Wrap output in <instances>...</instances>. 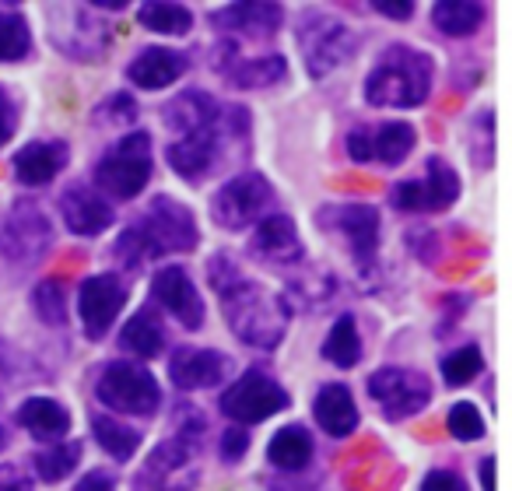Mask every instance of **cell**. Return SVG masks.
<instances>
[{
  "label": "cell",
  "mask_w": 512,
  "mask_h": 491,
  "mask_svg": "<svg viewBox=\"0 0 512 491\" xmlns=\"http://www.w3.org/2000/svg\"><path fill=\"white\" fill-rule=\"evenodd\" d=\"M421 491H467V484L456 474H449V470H432L425 477V484H421Z\"/></svg>",
  "instance_id": "obj_41"
},
{
  "label": "cell",
  "mask_w": 512,
  "mask_h": 491,
  "mask_svg": "<svg viewBox=\"0 0 512 491\" xmlns=\"http://www.w3.org/2000/svg\"><path fill=\"white\" fill-rule=\"evenodd\" d=\"M120 344L127 351H134L137 358H155L158 351L165 348V327H162V320H158V313L141 309L137 316H130L120 334Z\"/></svg>",
  "instance_id": "obj_27"
},
{
  "label": "cell",
  "mask_w": 512,
  "mask_h": 491,
  "mask_svg": "<svg viewBox=\"0 0 512 491\" xmlns=\"http://www.w3.org/2000/svg\"><path fill=\"white\" fill-rule=\"evenodd\" d=\"M288 74V64L278 57V53H271V57H256V60H232V64L225 67V78L232 81L235 88H271L278 85L281 78Z\"/></svg>",
  "instance_id": "obj_28"
},
{
  "label": "cell",
  "mask_w": 512,
  "mask_h": 491,
  "mask_svg": "<svg viewBox=\"0 0 512 491\" xmlns=\"http://www.w3.org/2000/svg\"><path fill=\"white\" fill-rule=\"evenodd\" d=\"M190 421H183L176 432V439H165L155 453L148 456V463L141 467L134 481V491H193L197 488V449L200 435L207 432V421L197 411H183Z\"/></svg>",
  "instance_id": "obj_4"
},
{
  "label": "cell",
  "mask_w": 512,
  "mask_h": 491,
  "mask_svg": "<svg viewBox=\"0 0 512 491\" xmlns=\"http://www.w3.org/2000/svg\"><path fill=\"white\" fill-rule=\"evenodd\" d=\"M0 491H32V477L22 467H0Z\"/></svg>",
  "instance_id": "obj_42"
},
{
  "label": "cell",
  "mask_w": 512,
  "mask_h": 491,
  "mask_svg": "<svg viewBox=\"0 0 512 491\" xmlns=\"http://www.w3.org/2000/svg\"><path fill=\"white\" fill-rule=\"evenodd\" d=\"M60 211H64V225L71 228L74 235H102L113 225V207H109V200L81 183L64 190Z\"/></svg>",
  "instance_id": "obj_17"
},
{
  "label": "cell",
  "mask_w": 512,
  "mask_h": 491,
  "mask_svg": "<svg viewBox=\"0 0 512 491\" xmlns=\"http://www.w3.org/2000/svg\"><path fill=\"white\" fill-rule=\"evenodd\" d=\"M313 414H316V425L327 435H334V439H344V435H351L358 428V404L348 386L341 383H327L316 393Z\"/></svg>",
  "instance_id": "obj_21"
},
{
  "label": "cell",
  "mask_w": 512,
  "mask_h": 491,
  "mask_svg": "<svg viewBox=\"0 0 512 491\" xmlns=\"http://www.w3.org/2000/svg\"><path fill=\"white\" fill-rule=\"evenodd\" d=\"M299 46L306 57V71L313 78H327L358 50V39L341 18L327 15V11H306L299 22Z\"/></svg>",
  "instance_id": "obj_6"
},
{
  "label": "cell",
  "mask_w": 512,
  "mask_h": 491,
  "mask_svg": "<svg viewBox=\"0 0 512 491\" xmlns=\"http://www.w3.org/2000/svg\"><path fill=\"white\" fill-rule=\"evenodd\" d=\"M92 432H95V439H99V446L120 463H127L130 456L137 453V446H141V432L116 418H102V414L92 418Z\"/></svg>",
  "instance_id": "obj_31"
},
{
  "label": "cell",
  "mask_w": 512,
  "mask_h": 491,
  "mask_svg": "<svg viewBox=\"0 0 512 491\" xmlns=\"http://www.w3.org/2000/svg\"><path fill=\"white\" fill-rule=\"evenodd\" d=\"M327 218L337 221L341 235H348L351 250L362 264H369L372 253H376V242H379V211L369 204H348V207H334L327 211Z\"/></svg>",
  "instance_id": "obj_22"
},
{
  "label": "cell",
  "mask_w": 512,
  "mask_h": 491,
  "mask_svg": "<svg viewBox=\"0 0 512 491\" xmlns=\"http://www.w3.org/2000/svg\"><path fill=\"white\" fill-rule=\"evenodd\" d=\"M218 116H221V109H218V102H214L211 95L186 92V95H179L176 102H169V106H165V127L176 130V134L183 137V134L200 130V127H211Z\"/></svg>",
  "instance_id": "obj_24"
},
{
  "label": "cell",
  "mask_w": 512,
  "mask_h": 491,
  "mask_svg": "<svg viewBox=\"0 0 512 491\" xmlns=\"http://www.w3.org/2000/svg\"><path fill=\"white\" fill-rule=\"evenodd\" d=\"M18 421H22L25 432H32L36 439H64L67 428H71L67 407L50 397H29L18 407Z\"/></svg>",
  "instance_id": "obj_25"
},
{
  "label": "cell",
  "mask_w": 512,
  "mask_h": 491,
  "mask_svg": "<svg viewBox=\"0 0 512 491\" xmlns=\"http://www.w3.org/2000/svg\"><path fill=\"white\" fill-rule=\"evenodd\" d=\"M197 246V221L190 207L176 204L172 197H158L137 225L116 239V260L127 267H141L165 253H186Z\"/></svg>",
  "instance_id": "obj_2"
},
{
  "label": "cell",
  "mask_w": 512,
  "mask_h": 491,
  "mask_svg": "<svg viewBox=\"0 0 512 491\" xmlns=\"http://www.w3.org/2000/svg\"><path fill=\"white\" fill-rule=\"evenodd\" d=\"M32 50V32L18 11L0 8V64H18Z\"/></svg>",
  "instance_id": "obj_34"
},
{
  "label": "cell",
  "mask_w": 512,
  "mask_h": 491,
  "mask_svg": "<svg viewBox=\"0 0 512 491\" xmlns=\"http://www.w3.org/2000/svg\"><path fill=\"white\" fill-rule=\"evenodd\" d=\"M288 404H292V397H288L271 376H264V372H256V369L246 372L242 379H235L225 390V397H221V411L232 421H239V428L274 418V414H281Z\"/></svg>",
  "instance_id": "obj_10"
},
{
  "label": "cell",
  "mask_w": 512,
  "mask_h": 491,
  "mask_svg": "<svg viewBox=\"0 0 512 491\" xmlns=\"http://www.w3.org/2000/svg\"><path fill=\"white\" fill-rule=\"evenodd\" d=\"M32 309H36L39 320L50 323V327H64V323H67V288H64V281H57V278L39 281L36 292H32Z\"/></svg>",
  "instance_id": "obj_35"
},
{
  "label": "cell",
  "mask_w": 512,
  "mask_h": 491,
  "mask_svg": "<svg viewBox=\"0 0 512 491\" xmlns=\"http://www.w3.org/2000/svg\"><path fill=\"white\" fill-rule=\"evenodd\" d=\"M151 295L162 309H169L186 330H197L204 323V302H200L197 288H193L190 274L183 267H162L151 281Z\"/></svg>",
  "instance_id": "obj_15"
},
{
  "label": "cell",
  "mask_w": 512,
  "mask_h": 491,
  "mask_svg": "<svg viewBox=\"0 0 512 491\" xmlns=\"http://www.w3.org/2000/svg\"><path fill=\"white\" fill-rule=\"evenodd\" d=\"M414 148V127L411 123H383V127L372 134V158H379V162L386 165H400L407 155H411Z\"/></svg>",
  "instance_id": "obj_33"
},
{
  "label": "cell",
  "mask_w": 512,
  "mask_h": 491,
  "mask_svg": "<svg viewBox=\"0 0 512 491\" xmlns=\"http://www.w3.org/2000/svg\"><path fill=\"white\" fill-rule=\"evenodd\" d=\"M81 463V442H60V446H50L36 456V470L43 481L57 484L71 474L74 467Z\"/></svg>",
  "instance_id": "obj_36"
},
{
  "label": "cell",
  "mask_w": 512,
  "mask_h": 491,
  "mask_svg": "<svg viewBox=\"0 0 512 491\" xmlns=\"http://www.w3.org/2000/svg\"><path fill=\"white\" fill-rule=\"evenodd\" d=\"M253 253L271 260V264H295L302 257V239L295 232V221L285 218V214L260 218L253 232Z\"/></svg>",
  "instance_id": "obj_18"
},
{
  "label": "cell",
  "mask_w": 512,
  "mask_h": 491,
  "mask_svg": "<svg viewBox=\"0 0 512 491\" xmlns=\"http://www.w3.org/2000/svg\"><path fill=\"white\" fill-rule=\"evenodd\" d=\"M137 22L151 32H162V36H183V32H190L193 15H190V8H183V4L151 0V4H144V8L137 11Z\"/></svg>",
  "instance_id": "obj_32"
},
{
  "label": "cell",
  "mask_w": 512,
  "mask_h": 491,
  "mask_svg": "<svg viewBox=\"0 0 512 491\" xmlns=\"http://www.w3.org/2000/svg\"><path fill=\"white\" fill-rule=\"evenodd\" d=\"M211 288L218 292L221 306H225V320L235 334L253 348H278L281 337L288 330V309L281 299L264 292L260 285L239 274L232 260L218 257L211 260Z\"/></svg>",
  "instance_id": "obj_1"
},
{
  "label": "cell",
  "mask_w": 512,
  "mask_h": 491,
  "mask_svg": "<svg viewBox=\"0 0 512 491\" xmlns=\"http://www.w3.org/2000/svg\"><path fill=\"white\" fill-rule=\"evenodd\" d=\"M99 400L120 414H155L162 404L158 379L144 365H109L95 386Z\"/></svg>",
  "instance_id": "obj_9"
},
{
  "label": "cell",
  "mask_w": 512,
  "mask_h": 491,
  "mask_svg": "<svg viewBox=\"0 0 512 491\" xmlns=\"http://www.w3.org/2000/svg\"><path fill=\"white\" fill-rule=\"evenodd\" d=\"M127 285H123L116 274H95V278L81 281L78 292V309H81V323H85L88 341H102L109 334V327L120 316L123 302H127Z\"/></svg>",
  "instance_id": "obj_14"
},
{
  "label": "cell",
  "mask_w": 512,
  "mask_h": 491,
  "mask_svg": "<svg viewBox=\"0 0 512 491\" xmlns=\"http://www.w3.org/2000/svg\"><path fill=\"white\" fill-rule=\"evenodd\" d=\"M481 369H484V358H481V351H477L474 344H467V348H456L453 355L442 358V379H446L449 386H467Z\"/></svg>",
  "instance_id": "obj_37"
},
{
  "label": "cell",
  "mask_w": 512,
  "mask_h": 491,
  "mask_svg": "<svg viewBox=\"0 0 512 491\" xmlns=\"http://www.w3.org/2000/svg\"><path fill=\"white\" fill-rule=\"evenodd\" d=\"M432 92V60L411 46H390L365 81V99L372 106H421Z\"/></svg>",
  "instance_id": "obj_3"
},
{
  "label": "cell",
  "mask_w": 512,
  "mask_h": 491,
  "mask_svg": "<svg viewBox=\"0 0 512 491\" xmlns=\"http://www.w3.org/2000/svg\"><path fill=\"white\" fill-rule=\"evenodd\" d=\"M246 449H249L246 428H239V425L225 428V435H221V460H225V463H239L242 456H246Z\"/></svg>",
  "instance_id": "obj_40"
},
{
  "label": "cell",
  "mask_w": 512,
  "mask_h": 491,
  "mask_svg": "<svg viewBox=\"0 0 512 491\" xmlns=\"http://www.w3.org/2000/svg\"><path fill=\"white\" fill-rule=\"evenodd\" d=\"M190 67V60L176 50H162V46H151V50L137 53V60L127 67V78L134 85L158 92V88H169L172 81H179Z\"/></svg>",
  "instance_id": "obj_20"
},
{
  "label": "cell",
  "mask_w": 512,
  "mask_h": 491,
  "mask_svg": "<svg viewBox=\"0 0 512 491\" xmlns=\"http://www.w3.org/2000/svg\"><path fill=\"white\" fill-rule=\"evenodd\" d=\"M372 8H376L379 15H386V18H397V22H404V18L414 15L411 0H400V4H390V0H372Z\"/></svg>",
  "instance_id": "obj_45"
},
{
  "label": "cell",
  "mask_w": 512,
  "mask_h": 491,
  "mask_svg": "<svg viewBox=\"0 0 512 491\" xmlns=\"http://www.w3.org/2000/svg\"><path fill=\"white\" fill-rule=\"evenodd\" d=\"M151 179V137L148 134H130L116 141L113 148L102 155L99 169H95V183L102 193L116 200H134L137 193L148 186Z\"/></svg>",
  "instance_id": "obj_7"
},
{
  "label": "cell",
  "mask_w": 512,
  "mask_h": 491,
  "mask_svg": "<svg viewBox=\"0 0 512 491\" xmlns=\"http://www.w3.org/2000/svg\"><path fill=\"white\" fill-rule=\"evenodd\" d=\"M169 376L179 390H207V386H218L228 376V358L221 351L207 348H179L172 355Z\"/></svg>",
  "instance_id": "obj_16"
},
{
  "label": "cell",
  "mask_w": 512,
  "mask_h": 491,
  "mask_svg": "<svg viewBox=\"0 0 512 491\" xmlns=\"http://www.w3.org/2000/svg\"><path fill=\"white\" fill-rule=\"evenodd\" d=\"M278 4H232L211 15V22L225 32H246V36H274L281 29Z\"/></svg>",
  "instance_id": "obj_23"
},
{
  "label": "cell",
  "mask_w": 512,
  "mask_h": 491,
  "mask_svg": "<svg viewBox=\"0 0 512 491\" xmlns=\"http://www.w3.org/2000/svg\"><path fill=\"white\" fill-rule=\"evenodd\" d=\"M460 197V176L442 158H428L425 176L393 186V207L400 211H446Z\"/></svg>",
  "instance_id": "obj_12"
},
{
  "label": "cell",
  "mask_w": 512,
  "mask_h": 491,
  "mask_svg": "<svg viewBox=\"0 0 512 491\" xmlns=\"http://www.w3.org/2000/svg\"><path fill=\"white\" fill-rule=\"evenodd\" d=\"M235 127L246 130V109H221V116L211 123V127H200L193 134H183L179 141L169 144L165 158H169L172 172L183 176L186 183H200L207 172H214L221 158V148H225V137L235 134Z\"/></svg>",
  "instance_id": "obj_5"
},
{
  "label": "cell",
  "mask_w": 512,
  "mask_h": 491,
  "mask_svg": "<svg viewBox=\"0 0 512 491\" xmlns=\"http://www.w3.org/2000/svg\"><path fill=\"white\" fill-rule=\"evenodd\" d=\"M15 123H18V116H15V106H11V99L4 92H0V148L11 141V134H15Z\"/></svg>",
  "instance_id": "obj_43"
},
{
  "label": "cell",
  "mask_w": 512,
  "mask_h": 491,
  "mask_svg": "<svg viewBox=\"0 0 512 491\" xmlns=\"http://www.w3.org/2000/svg\"><path fill=\"white\" fill-rule=\"evenodd\" d=\"M274 204V186L260 172H242L228 179L211 200V214L221 228H246L264 218V211Z\"/></svg>",
  "instance_id": "obj_8"
},
{
  "label": "cell",
  "mask_w": 512,
  "mask_h": 491,
  "mask_svg": "<svg viewBox=\"0 0 512 491\" xmlns=\"http://www.w3.org/2000/svg\"><path fill=\"white\" fill-rule=\"evenodd\" d=\"M67 144L64 141H36L25 144L15 155V176L25 186H46L57 179V172L67 165Z\"/></svg>",
  "instance_id": "obj_19"
},
{
  "label": "cell",
  "mask_w": 512,
  "mask_h": 491,
  "mask_svg": "<svg viewBox=\"0 0 512 491\" xmlns=\"http://www.w3.org/2000/svg\"><path fill=\"white\" fill-rule=\"evenodd\" d=\"M369 397L383 407V414L390 421H404V418H411V414H418L421 407H428V400H432V383H428V376H421V372H414V369L386 365V369L369 376Z\"/></svg>",
  "instance_id": "obj_11"
},
{
  "label": "cell",
  "mask_w": 512,
  "mask_h": 491,
  "mask_svg": "<svg viewBox=\"0 0 512 491\" xmlns=\"http://www.w3.org/2000/svg\"><path fill=\"white\" fill-rule=\"evenodd\" d=\"M323 358L341 365V369L358 365V358H362V337H358L355 316H341V320L330 327L327 341H323Z\"/></svg>",
  "instance_id": "obj_30"
},
{
  "label": "cell",
  "mask_w": 512,
  "mask_h": 491,
  "mask_svg": "<svg viewBox=\"0 0 512 491\" xmlns=\"http://www.w3.org/2000/svg\"><path fill=\"white\" fill-rule=\"evenodd\" d=\"M74 491H116V481L106 470H92L88 477H81V484Z\"/></svg>",
  "instance_id": "obj_46"
},
{
  "label": "cell",
  "mask_w": 512,
  "mask_h": 491,
  "mask_svg": "<svg viewBox=\"0 0 512 491\" xmlns=\"http://www.w3.org/2000/svg\"><path fill=\"white\" fill-rule=\"evenodd\" d=\"M432 22L446 36H474L484 22V8L474 0H442L432 8Z\"/></svg>",
  "instance_id": "obj_29"
},
{
  "label": "cell",
  "mask_w": 512,
  "mask_h": 491,
  "mask_svg": "<svg viewBox=\"0 0 512 491\" xmlns=\"http://www.w3.org/2000/svg\"><path fill=\"white\" fill-rule=\"evenodd\" d=\"M4 442H8V432H4V428H0V449H4Z\"/></svg>",
  "instance_id": "obj_48"
},
{
  "label": "cell",
  "mask_w": 512,
  "mask_h": 491,
  "mask_svg": "<svg viewBox=\"0 0 512 491\" xmlns=\"http://www.w3.org/2000/svg\"><path fill=\"white\" fill-rule=\"evenodd\" d=\"M99 113H102V120H106V123H134L137 120V106H134V99H130L127 92L109 95V99L99 106Z\"/></svg>",
  "instance_id": "obj_39"
},
{
  "label": "cell",
  "mask_w": 512,
  "mask_h": 491,
  "mask_svg": "<svg viewBox=\"0 0 512 491\" xmlns=\"http://www.w3.org/2000/svg\"><path fill=\"white\" fill-rule=\"evenodd\" d=\"M481 488L484 491H495V456L481 463Z\"/></svg>",
  "instance_id": "obj_47"
},
{
  "label": "cell",
  "mask_w": 512,
  "mask_h": 491,
  "mask_svg": "<svg viewBox=\"0 0 512 491\" xmlns=\"http://www.w3.org/2000/svg\"><path fill=\"white\" fill-rule=\"evenodd\" d=\"M348 155L355 158V162H369L372 158V134L369 130H355V134L348 137Z\"/></svg>",
  "instance_id": "obj_44"
},
{
  "label": "cell",
  "mask_w": 512,
  "mask_h": 491,
  "mask_svg": "<svg viewBox=\"0 0 512 491\" xmlns=\"http://www.w3.org/2000/svg\"><path fill=\"white\" fill-rule=\"evenodd\" d=\"M267 456L278 470H302L313 460V439H309L306 428L299 425H285L274 432L271 446H267Z\"/></svg>",
  "instance_id": "obj_26"
},
{
  "label": "cell",
  "mask_w": 512,
  "mask_h": 491,
  "mask_svg": "<svg viewBox=\"0 0 512 491\" xmlns=\"http://www.w3.org/2000/svg\"><path fill=\"white\" fill-rule=\"evenodd\" d=\"M446 428H449V435H453V439L477 442L484 435V418H481V411H477L474 404L460 400V404H453V411H449Z\"/></svg>",
  "instance_id": "obj_38"
},
{
  "label": "cell",
  "mask_w": 512,
  "mask_h": 491,
  "mask_svg": "<svg viewBox=\"0 0 512 491\" xmlns=\"http://www.w3.org/2000/svg\"><path fill=\"white\" fill-rule=\"evenodd\" d=\"M53 242V228L46 214L29 200H18L8 211V218L0 221V257L11 260H36Z\"/></svg>",
  "instance_id": "obj_13"
}]
</instances>
